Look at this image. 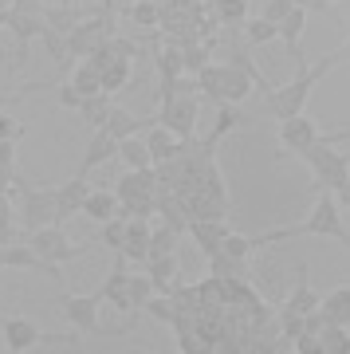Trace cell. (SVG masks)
<instances>
[{"mask_svg": "<svg viewBox=\"0 0 350 354\" xmlns=\"http://www.w3.org/2000/svg\"><path fill=\"white\" fill-rule=\"evenodd\" d=\"M12 4H16V0H0V16H8V12H12Z\"/></svg>", "mask_w": 350, "mask_h": 354, "instance_id": "39", "label": "cell"}, {"mask_svg": "<svg viewBox=\"0 0 350 354\" xmlns=\"http://www.w3.org/2000/svg\"><path fill=\"white\" fill-rule=\"evenodd\" d=\"M252 87V75L240 64H205L197 71V91L213 102H240Z\"/></svg>", "mask_w": 350, "mask_h": 354, "instance_id": "3", "label": "cell"}, {"mask_svg": "<svg viewBox=\"0 0 350 354\" xmlns=\"http://www.w3.org/2000/svg\"><path fill=\"white\" fill-rule=\"evenodd\" d=\"M303 158L311 162L319 185L342 189V185L350 181V153H335V150H331V138H319L311 150H303Z\"/></svg>", "mask_w": 350, "mask_h": 354, "instance_id": "5", "label": "cell"}, {"mask_svg": "<svg viewBox=\"0 0 350 354\" xmlns=\"http://www.w3.org/2000/svg\"><path fill=\"white\" fill-rule=\"evenodd\" d=\"M83 118H87L91 127H102V118H107V111H111V95L107 91H95V95H83L75 106Z\"/></svg>", "mask_w": 350, "mask_h": 354, "instance_id": "24", "label": "cell"}, {"mask_svg": "<svg viewBox=\"0 0 350 354\" xmlns=\"http://www.w3.org/2000/svg\"><path fill=\"white\" fill-rule=\"evenodd\" d=\"M114 213H118V197L111 189H91L83 197V216H91V221H111Z\"/></svg>", "mask_w": 350, "mask_h": 354, "instance_id": "22", "label": "cell"}, {"mask_svg": "<svg viewBox=\"0 0 350 354\" xmlns=\"http://www.w3.org/2000/svg\"><path fill=\"white\" fill-rule=\"evenodd\" d=\"M154 279L150 276H130V304H134V311H142V307L150 304V295H154Z\"/></svg>", "mask_w": 350, "mask_h": 354, "instance_id": "31", "label": "cell"}, {"mask_svg": "<svg viewBox=\"0 0 350 354\" xmlns=\"http://www.w3.org/2000/svg\"><path fill=\"white\" fill-rule=\"evenodd\" d=\"M0 138H12V142H20V138H24V127L16 122L12 114H0Z\"/></svg>", "mask_w": 350, "mask_h": 354, "instance_id": "35", "label": "cell"}, {"mask_svg": "<svg viewBox=\"0 0 350 354\" xmlns=\"http://www.w3.org/2000/svg\"><path fill=\"white\" fill-rule=\"evenodd\" d=\"M107 39H111L107 36V20H91V24H83V28L75 24L67 32V51L79 55V59H87V55H95Z\"/></svg>", "mask_w": 350, "mask_h": 354, "instance_id": "11", "label": "cell"}, {"mask_svg": "<svg viewBox=\"0 0 350 354\" xmlns=\"http://www.w3.org/2000/svg\"><path fill=\"white\" fill-rule=\"evenodd\" d=\"M87 193H91V185L83 181V174H79V177H71L67 185H59V189H55V205H59V221H67L71 213H79V209H83V197H87Z\"/></svg>", "mask_w": 350, "mask_h": 354, "instance_id": "19", "label": "cell"}, {"mask_svg": "<svg viewBox=\"0 0 350 354\" xmlns=\"http://www.w3.org/2000/svg\"><path fill=\"white\" fill-rule=\"evenodd\" d=\"M99 295L111 299V307H118V311H126V315H138L134 304H130V272H126V256L122 252H114V268H111V276H107V283H102Z\"/></svg>", "mask_w": 350, "mask_h": 354, "instance_id": "10", "label": "cell"}, {"mask_svg": "<svg viewBox=\"0 0 350 354\" xmlns=\"http://www.w3.org/2000/svg\"><path fill=\"white\" fill-rule=\"evenodd\" d=\"M248 12V0H217V20L221 24H240Z\"/></svg>", "mask_w": 350, "mask_h": 354, "instance_id": "32", "label": "cell"}, {"mask_svg": "<svg viewBox=\"0 0 350 354\" xmlns=\"http://www.w3.org/2000/svg\"><path fill=\"white\" fill-rule=\"evenodd\" d=\"M291 4H295V0H268V8H264V20L279 24V20H284V16L291 12Z\"/></svg>", "mask_w": 350, "mask_h": 354, "instance_id": "34", "label": "cell"}, {"mask_svg": "<svg viewBox=\"0 0 350 354\" xmlns=\"http://www.w3.org/2000/svg\"><path fill=\"white\" fill-rule=\"evenodd\" d=\"M338 59H342V51L326 55L319 67H307V64H303L300 75L291 79L288 87H268V114H272V118H291V114H300L303 102H307V95H311V87L338 64Z\"/></svg>", "mask_w": 350, "mask_h": 354, "instance_id": "2", "label": "cell"}, {"mask_svg": "<svg viewBox=\"0 0 350 354\" xmlns=\"http://www.w3.org/2000/svg\"><path fill=\"white\" fill-rule=\"evenodd\" d=\"M114 158H118V142H114L102 127H95V138L87 142V153H83V162H79V174L87 177L91 169H99V165L114 162Z\"/></svg>", "mask_w": 350, "mask_h": 354, "instance_id": "13", "label": "cell"}, {"mask_svg": "<svg viewBox=\"0 0 350 354\" xmlns=\"http://www.w3.org/2000/svg\"><path fill=\"white\" fill-rule=\"evenodd\" d=\"M303 24H307V12H303V4H291V12L275 24V32L284 36V44H288L291 59L303 67V55H300V36H303Z\"/></svg>", "mask_w": 350, "mask_h": 354, "instance_id": "17", "label": "cell"}, {"mask_svg": "<svg viewBox=\"0 0 350 354\" xmlns=\"http://www.w3.org/2000/svg\"><path fill=\"white\" fill-rule=\"evenodd\" d=\"M28 244L39 252L44 264H67V260H79V256L87 252V248L71 241L59 225H44V228H36V232H28Z\"/></svg>", "mask_w": 350, "mask_h": 354, "instance_id": "6", "label": "cell"}, {"mask_svg": "<svg viewBox=\"0 0 350 354\" xmlns=\"http://www.w3.org/2000/svg\"><path fill=\"white\" fill-rule=\"evenodd\" d=\"M315 307H319V295H315L311 283H307V268H300V288L291 291L288 311H295V315H307V311H315Z\"/></svg>", "mask_w": 350, "mask_h": 354, "instance_id": "26", "label": "cell"}, {"mask_svg": "<svg viewBox=\"0 0 350 354\" xmlns=\"http://www.w3.org/2000/svg\"><path fill=\"white\" fill-rule=\"evenodd\" d=\"M118 158H122L130 169H154V153H150V146H146L142 134H130V138L118 142Z\"/></svg>", "mask_w": 350, "mask_h": 354, "instance_id": "21", "label": "cell"}, {"mask_svg": "<svg viewBox=\"0 0 350 354\" xmlns=\"http://www.w3.org/2000/svg\"><path fill=\"white\" fill-rule=\"evenodd\" d=\"M248 32H244V39H248L252 48H256V44H268V39H275L279 36V32H275V24L272 20H264V16H256V20H248Z\"/></svg>", "mask_w": 350, "mask_h": 354, "instance_id": "30", "label": "cell"}, {"mask_svg": "<svg viewBox=\"0 0 350 354\" xmlns=\"http://www.w3.org/2000/svg\"><path fill=\"white\" fill-rule=\"evenodd\" d=\"M20 189V213H12L28 232H36L44 225H59V205H55V189H36L28 181H16Z\"/></svg>", "mask_w": 350, "mask_h": 354, "instance_id": "4", "label": "cell"}, {"mask_svg": "<svg viewBox=\"0 0 350 354\" xmlns=\"http://www.w3.org/2000/svg\"><path fill=\"white\" fill-rule=\"evenodd\" d=\"M0 162H4V165H16V142H12V138H0Z\"/></svg>", "mask_w": 350, "mask_h": 354, "instance_id": "37", "label": "cell"}, {"mask_svg": "<svg viewBox=\"0 0 350 354\" xmlns=\"http://www.w3.org/2000/svg\"><path fill=\"white\" fill-rule=\"evenodd\" d=\"M16 181H20V177H16V165H4V162H0V193H8Z\"/></svg>", "mask_w": 350, "mask_h": 354, "instance_id": "36", "label": "cell"}, {"mask_svg": "<svg viewBox=\"0 0 350 354\" xmlns=\"http://www.w3.org/2000/svg\"><path fill=\"white\" fill-rule=\"evenodd\" d=\"M71 87H75L79 95H95V91H102L99 64H95V59H83V64L75 67V75H71Z\"/></svg>", "mask_w": 350, "mask_h": 354, "instance_id": "25", "label": "cell"}, {"mask_svg": "<svg viewBox=\"0 0 350 354\" xmlns=\"http://www.w3.org/2000/svg\"><path fill=\"white\" fill-rule=\"evenodd\" d=\"M146 146H150V153H154V165L158 162H169V158H177V153H185V138H177L169 127H150L146 130Z\"/></svg>", "mask_w": 350, "mask_h": 354, "instance_id": "15", "label": "cell"}, {"mask_svg": "<svg viewBox=\"0 0 350 354\" xmlns=\"http://www.w3.org/2000/svg\"><path fill=\"white\" fill-rule=\"evenodd\" d=\"M102 244H107V248H114V252H118V248H122V241H126V213H114L111 221H102Z\"/></svg>", "mask_w": 350, "mask_h": 354, "instance_id": "29", "label": "cell"}, {"mask_svg": "<svg viewBox=\"0 0 350 354\" xmlns=\"http://www.w3.org/2000/svg\"><path fill=\"white\" fill-rule=\"evenodd\" d=\"M146 248H150V221H146V216H126V241H122L118 252H122L126 260H138V264H142Z\"/></svg>", "mask_w": 350, "mask_h": 354, "instance_id": "16", "label": "cell"}, {"mask_svg": "<svg viewBox=\"0 0 350 354\" xmlns=\"http://www.w3.org/2000/svg\"><path fill=\"white\" fill-rule=\"evenodd\" d=\"M142 264H146V276L154 279L158 291H169L177 283V252H146Z\"/></svg>", "mask_w": 350, "mask_h": 354, "instance_id": "14", "label": "cell"}, {"mask_svg": "<svg viewBox=\"0 0 350 354\" xmlns=\"http://www.w3.org/2000/svg\"><path fill=\"white\" fill-rule=\"evenodd\" d=\"M63 319L79 330V335H99L102 327V295H63Z\"/></svg>", "mask_w": 350, "mask_h": 354, "instance_id": "7", "label": "cell"}, {"mask_svg": "<svg viewBox=\"0 0 350 354\" xmlns=\"http://www.w3.org/2000/svg\"><path fill=\"white\" fill-rule=\"evenodd\" d=\"M221 252L232 256V260H248V252H252V236H237V232H228L225 244H221Z\"/></svg>", "mask_w": 350, "mask_h": 354, "instance_id": "33", "label": "cell"}, {"mask_svg": "<svg viewBox=\"0 0 350 354\" xmlns=\"http://www.w3.org/2000/svg\"><path fill=\"white\" fill-rule=\"evenodd\" d=\"M319 351L323 354H350V327L326 323V327L319 330Z\"/></svg>", "mask_w": 350, "mask_h": 354, "instance_id": "23", "label": "cell"}, {"mask_svg": "<svg viewBox=\"0 0 350 354\" xmlns=\"http://www.w3.org/2000/svg\"><path fill=\"white\" fill-rule=\"evenodd\" d=\"M79 99H83V95H79V91L71 87V83H67V87H59V102H63V106H71V111H75Z\"/></svg>", "mask_w": 350, "mask_h": 354, "instance_id": "38", "label": "cell"}, {"mask_svg": "<svg viewBox=\"0 0 350 354\" xmlns=\"http://www.w3.org/2000/svg\"><path fill=\"white\" fill-rule=\"evenodd\" d=\"M0 327H4V342H8V351L12 354H24V351H36L39 342L48 339L44 330L32 323V319L24 315H8V319H0Z\"/></svg>", "mask_w": 350, "mask_h": 354, "instance_id": "9", "label": "cell"}, {"mask_svg": "<svg viewBox=\"0 0 350 354\" xmlns=\"http://www.w3.org/2000/svg\"><path fill=\"white\" fill-rule=\"evenodd\" d=\"M158 71H162V83H165V79H177L181 71H185V51H181V39L169 44V48L158 55Z\"/></svg>", "mask_w": 350, "mask_h": 354, "instance_id": "27", "label": "cell"}, {"mask_svg": "<svg viewBox=\"0 0 350 354\" xmlns=\"http://www.w3.org/2000/svg\"><path fill=\"white\" fill-rule=\"evenodd\" d=\"M338 197H342V205H350V181L342 185V189H338Z\"/></svg>", "mask_w": 350, "mask_h": 354, "instance_id": "40", "label": "cell"}, {"mask_svg": "<svg viewBox=\"0 0 350 354\" xmlns=\"http://www.w3.org/2000/svg\"><path fill=\"white\" fill-rule=\"evenodd\" d=\"M319 311L326 315V323L350 327V283H338L335 291H326L323 299H319Z\"/></svg>", "mask_w": 350, "mask_h": 354, "instance_id": "18", "label": "cell"}, {"mask_svg": "<svg viewBox=\"0 0 350 354\" xmlns=\"http://www.w3.org/2000/svg\"><path fill=\"white\" fill-rule=\"evenodd\" d=\"M158 4H165V0H158Z\"/></svg>", "mask_w": 350, "mask_h": 354, "instance_id": "41", "label": "cell"}, {"mask_svg": "<svg viewBox=\"0 0 350 354\" xmlns=\"http://www.w3.org/2000/svg\"><path fill=\"white\" fill-rule=\"evenodd\" d=\"M291 236H335L350 248V232L342 228V216H338V205L331 201V193L319 197L315 205V213L295 228H279V232H264V236H252V248H260V244H275V241H291Z\"/></svg>", "mask_w": 350, "mask_h": 354, "instance_id": "1", "label": "cell"}, {"mask_svg": "<svg viewBox=\"0 0 350 354\" xmlns=\"http://www.w3.org/2000/svg\"><path fill=\"white\" fill-rule=\"evenodd\" d=\"M102 130H107L114 142H122V138H130V134H142V122H138L130 111H122V106L111 102V111H107V118H102Z\"/></svg>", "mask_w": 350, "mask_h": 354, "instance_id": "20", "label": "cell"}, {"mask_svg": "<svg viewBox=\"0 0 350 354\" xmlns=\"http://www.w3.org/2000/svg\"><path fill=\"white\" fill-rule=\"evenodd\" d=\"M130 20H134L138 28H158L162 24V4H158V0H134V4H130Z\"/></svg>", "mask_w": 350, "mask_h": 354, "instance_id": "28", "label": "cell"}, {"mask_svg": "<svg viewBox=\"0 0 350 354\" xmlns=\"http://www.w3.org/2000/svg\"><path fill=\"white\" fill-rule=\"evenodd\" d=\"M323 138L319 134V127H315L307 114H291V118H279V146L288 153H303V150H311L315 142Z\"/></svg>", "mask_w": 350, "mask_h": 354, "instance_id": "8", "label": "cell"}, {"mask_svg": "<svg viewBox=\"0 0 350 354\" xmlns=\"http://www.w3.org/2000/svg\"><path fill=\"white\" fill-rule=\"evenodd\" d=\"M185 228L197 236V244H201V252H205V256L221 252V244H225V236H228L225 216H197V221H189Z\"/></svg>", "mask_w": 350, "mask_h": 354, "instance_id": "12", "label": "cell"}]
</instances>
